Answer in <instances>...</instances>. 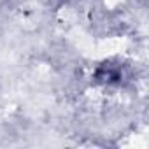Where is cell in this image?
Here are the masks:
<instances>
[{"label": "cell", "mask_w": 149, "mask_h": 149, "mask_svg": "<svg viewBox=\"0 0 149 149\" xmlns=\"http://www.w3.org/2000/svg\"><path fill=\"white\" fill-rule=\"evenodd\" d=\"M125 77V70L119 63H112V61H105L102 63L97 72H95V79L100 83V84H121Z\"/></svg>", "instance_id": "cell-1"}]
</instances>
